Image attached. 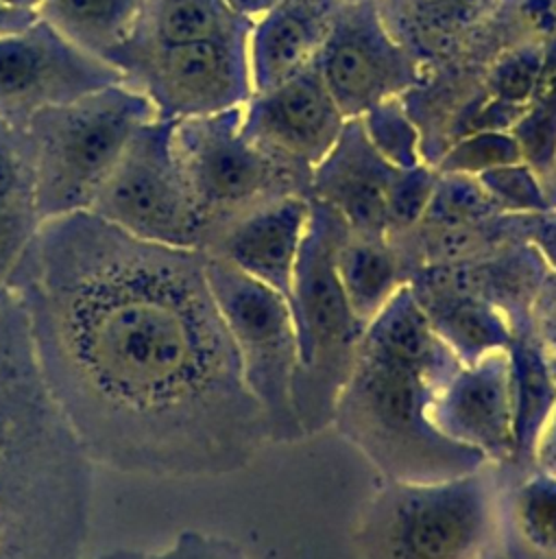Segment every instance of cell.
Masks as SVG:
<instances>
[{
  "mask_svg": "<svg viewBox=\"0 0 556 559\" xmlns=\"http://www.w3.org/2000/svg\"><path fill=\"white\" fill-rule=\"evenodd\" d=\"M65 325L76 362L100 389L168 426L183 469L233 472L273 443L196 249L159 245L148 288H81Z\"/></svg>",
  "mask_w": 556,
  "mask_h": 559,
  "instance_id": "obj_1",
  "label": "cell"
},
{
  "mask_svg": "<svg viewBox=\"0 0 556 559\" xmlns=\"http://www.w3.org/2000/svg\"><path fill=\"white\" fill-rule=\"evenodd\" d=\"M460 360L440 341L403 284L368 321L338 393L331 426L384 480H445L486 461L454 443L430 419Z\"/></svg>",
  "mask_w": 556,
  "mask_h": 559,
  "instance_id": "obj_2",
  "label": "cell"
},
{
  "mask_svg": "<svg viewBox=\"0 0 556 559\" xmlns=\"http://www.w3.org/2000/svg\"><path fill=\"white\" fill-rule=\"evenodd\" d=\"M501 465L430 483L384 480L353 526L358 559H491L499 548Z\"/></svg>",
  "mask_w": 556,
  "mask_h": 559,
  "instance_id": "obj_3",
  "label": "cell"
},
{
  "mask_svg": "<svg viewBox=\"0 0 556 559\" xmlns=\"http://www.w3.org/2000/svg\"><path fill=\"white\" fill-rule=\"evenodd\" d=\"M347 234L342 216L310 197L288 301L297 336L292 404L305 437L331 426L338 393L366 330L349 306L336 271V251Z\"/></svg>",
  "mask_w": 556,
  "mask_h": 559,
  "instance_id": "obj_4",
  "label": "cell"
},
{
  "mask_svg": "<svg viewBox=\"0 0 556 559\" xmlns=\"http://www.w3.org/2000/svg\"><path fill=\"white\" fill-rule=\"evenodd\" d=\"M153 118L150 100L126 83L33 114L24 129L37 216L89 210L133 131Z\"/></svg>",
  "mask_w": 556,
  "mask_h": 559,
  "instance_id": "obj_5",
  "label": "cell"
},
{
  "mask_svg": "<svg viewBox=\"0 0 556 559\" xmlns=\"http://www.w3.org/2000/svg\"><path fill=\"white\" fill-rule=\"evenodd\" d=\"M205 275L273 443L305 439L292 404L297 336L288 299L211 253H205Z\"/></svg>",
  "mask_w": 556,
  "mask_h": 559,
  "instance_id": "obj_6",
  "label": "cell"
},
{
  "mask_svg": "<svg viewBox=\"0 0 556 559\" xmlns=\"http://www.w3.org/2000/svg\"><path fill=\"white\" fill-rule=\"evenodd\" d=\"M174 120L153 118L129 138L89 210L133 238L196 249L207 221L172 146Z\"/></svg>",
  "mask_w": 556,
  "mask_h": 559,
  "instance_id": "obj_7",
  "label": "cell"
},
{
  "mask_svg": "<svg viewBox=\"0 0 556 559\" xmlns=\"http://www.w3.org/2000/svg\"><path fill=\"white\" fill-rule=\"evenodd\" d=\"M246 37L194 41L126 39L105 55L157 118L185 120L242 107L253 94Z\"/></svg>",
  "mask_w": 556,
  "mask_h": 559,
  "instance_id": "obj_8",
  "label": "cell"
},
{
  "mask_svg": "<svg viewBox=\"0 0 556 559\" xmlns=\"http://www.w3.org/2000/svg\"><path fill=\"white\" fill-rule=\"evenodd\" d=\"M240 114L242 107H235L174 120L172 127L174 155L207 221V231L216 221L225 225L268 199L297 192L286 183V166L242 135Z\"/></svg>",
  "mask_w": 556,
  "mask_h": 559,
  "instance_id": "obj_9",
  "label": "cell"
},
{
  "mask_svg": "<svg viewBox=\"0 0 556 559\" xmlns=\"http://www.w3.org/2000/svg\"><path fill=\"white\" fill-rule=\"evenodd\" d=\"M124 83V74L37 15L22 31L0 35V116L24 127L41 109Z\"/></svg>",
  "mask_w": 556,
  "mask_h": 559,
  "instance_id": "obj_10",
  "label": "cell"
},
{
  "mask_svg": "<svg viewBox=\"0 0 556 559\" xmlns=\"http://www.w3.org/2000/svg\"><path fill=\"white\" fill-rule=\"evenodd\" d=\"M316 66L345 118L399 96L416 79L410 50L392 37L373 0L345 2L329 20Z\"/></svg>",
  "mask_w": 556,
  "mask_h": 559,
  "instance_id": "obj_11",
  "label": "cell"
},
{
  "mask_svg": "<svg viewBox=\"0 0 556 559\" xmlns=\"http://www.w3.org/2000/svg\"><path fill=\"white\" fill-rule=\"evenodd\" d=\"M345 122L316 59L283 83L253 92L240 114V131L253 146L286 168L307 170L327 155Z\"/></svg>",
  "mask_w": 556,
  "mask_h": 559,
  "instance_id": "obj_12",
  "label": "cell"
},
{
  "mask_svg": "<svg viewBox=\"0 0 556 559\" xmlns=\"http://www.w3.org/2000/svg\"><path fill=\"white\" fill-rule=\"evenodd\" d=\"M438 432L475 450L486 463L508 465L515 456V402L508 349H495L458 371L430 406Z\"/></svg>",
  "mask_w": 556,
  "mask_h": 559,
  "instance_id": "obj_13",
  "label": "cell"
},
{
  "mask_svg": "<svg viewBox=\"0 0 556 559\" xmlns=\"http://www.w3.org/2000/svg\"><path fill=\"white\" fill-rule=\"evenodd\" d=\"M397 168L366 140L358 118H347L338 140L310 170V194L336 210L353 234L388 238V192Z\"/></svg>",
  "mask_w": 556,
  "mask_h": 559,
  "instance_id": "obj_14",
  "label": "cell"
},
{
  "mask_svg": "<svg viewBox=\"0 0 556 559\" xmlns=\"http://www.w3.org/2000/svg\"><path fill=\"white\" fill-rule=\"evenodd\" d=\"M310 216V197L288 192L227 221L214 236L218 255L290 301L292 273Z\"/></svg>",
  "mask_w": 556,
  "mask_h": 559,
  "instance_id": "obj_15",
  "label": "cell"
},
{
  "mask_svg": "<svg viewBox=\"0 0 556 559\" xmlns=\"http://www.w3.org/2000/svg\"><path fill=\"white\" fill-rule=\"evenodd\" d=\"M408 288L460 365H471L495 349H508L512 336L508 319L458 280L447 264L416 269L408 277Z\"/></svg>",
  "mask_w": 556,
  "mask_h": 559,
  "instance_id": "obj_16",
  "label": "cell"
},
{
  "mask_svg": "<svg viewBox=\"0 0 556 559\" xmlns=\"http://www.w3.org/2000/svg\"><path fill=\"white\" fill-rule=\"evenodd\" d=\"M327 24L310 0H281L253 20L246 57L253 92L283 83L316 59Z\"/></svg>",
  "mask_w": 556,
  "mask_h": 559,
  "instance_id": "obj_17",
  "label": "cell"
},
{
  "mask_svg": "<svg viewBox=\"0 0 556 559\" xmlns=\"http://www.w3.org/2000/svg\"><path fill=\"white\" fill-rule=\"evenodd\" d=\"M504 469V467H501ZM499 550L506 559H556V476L539 467L504 469Z\"/></svg>",
  "mask_w": 556,
  "mask_h": 559,
  "instance_id": "obj_18",
  "label": "cell"
},
{
  "mask_svg": "<svg viewBox=\"0 0 556 559\" xmlns=\"http://www.w3.org/2000/svg\"><path fill=\"white\" fill-rule=\"evenodd\" d=\"M508 343L512 402H515V456L508 472L532 467V450L536 437L556 402V380L532 332V321L525 319L510 328Z\"/></svg>",
  "mask_w": 556,
  "mask_h": 559,
  "instance_id": "obj_19",
  "label": "cell"
},
{
  "mask_svg": "<svg viewBox=\"0 0 556 559\" xmlns=\"http://www.w3.org/2000/svg\"><path fill=\"white\" fill-rule=\"evenodd\" d=\"M336 271L349 306L364 325L408 284L388 238L360 236L351 229L336 251Z\"/></svg>",
  "mask_w": 556,
  "mask_h": 559,
  "instance_id": "obj_20",
  "label": "cell"
},
{
  "mask_svg": "<svg viewBox=\"0 0 556 559\" xmlns=\"http://www.w3.org/2000/svg\"><path fill=\"white\" fill-rule=\"evenodd\" d=\"M144 0H41L37 15L78 48L102 57L135 31Z\"/></svg>",
  "mask_w": 556,
  "mask_h": 559,
  "instance_id": "obj_21",
  "label": "cell"
},
{
  "mask_svg": "<svg viewBox=\"0 0 556 559\" xmlns=\"http://www.w3.org/2000/svg\"><path fill=\"white\" fill-rule=\"evenodd\" d=\"M251 24L235 15L225 0H144L129 39L194 41L246 37Z\"/></svg>",
  "mask_w": 556,
  "mask_h": 559,
  "instance_id": "obj_22",
  "label": "cell"
},
{
  "mask_svg": "<svg viewBox=\"0 0 556 559\" xmlns=\"http://www.w3.org/2000/svg\"><path fill=\"white\" fill-rule=\"evenodd\" d=\"M545 50L541 46H517L506 50L491 68L486 79L488 103L480 118L478 129H510L512 122L525 111L536 90Z\"/></svg>",
  "mask_w": 556,
  "mask_h": 559,
  "instance_id": "obj_23",
  "label": "cell"
},
{
  "mask_svg": "<svg viewBox=\"0 0 556 559\" xmlns=\"http://www.w3.org/2000/svg\"><path fill=\"white\" fill-rule=\"evenodd\" d=\"M512 135L521 146L523 162L541 181L556 155V52L545 55V63L525 111L512 122Z\"/></svg>",
  "mask_w": 556,
  "mask_h": 559,
  "instance_id": "obj_24",
  "label": "cell"
},
{
  "mask_svg": "<svg viewBox=\"0 0 556 559\" xmlns=\"http://www.w3.org/2000/svg\"><path fill=\"white\" fill-rule=\"evenodd\" d=\"M504 214L486 188L473 175L438 173L430 203L416 223L419 227L443 229L488 221Z\"/></svg>",
  "mask_w": 556,
  "mask_h": 559,
  "instance_id": "obj_25",
  "label": "cell"
},
{
  "mask_svg": "<svg viewBox=\"0 0 556 559\" xmlns=\"http://www.w3.org/2000/svg\"><path fill=\"white\" fill-rule=\"evenodd\" d=\"M371 146L395 168H412L423 162L421 135L399 96L386 98L358 116Z\"/></svg>",
  "mask_w": 556,
  "mask_h": 559,
  "instance_id": "obj_26",
  "label": "cell"
},
{
  "mask_svg": "<svg viewBox=\"0 0 556 559\" xmlns=\"http://www.w3.org/2000/svg\"><path fill=\"white\" fill-rule=\"evenodd\" d=\"M515 162H523V155L510 129H473L458 138L434 168L438 173L478 177L486 170Z\"/></svg>",
  "mask_w": 556,
  "mask_h": 559,
  "instance_id": "obj_27",
  "label": "cell"
},
{
  "mask_svg": "<svg viewBox=\"0 0 556 559\" xmlns=\"http://www.w3.org/2000/svg\"><path fill=\"white\" fill-rule=\"evenodd\" d=\"M478 179L504 214L549 212L543 181L539 173L525 162H515L486 170L478 175Z\"/></svg>",
  "mask_w": 556,
  "mask_h": 559,
  "instance_id": "obj_28",
  "label": "cell"
},
{
  "mask_svg": "<svg viewBox=\"0 0 556 559\" xmlns=\"http://www.w3.org/2000/svg\"><path fill=\"white\" fill-rule=\"evenodd\" d=\"M438 170L427 164L397 168L388 192V238L414 227L434 190Z\"/></svg>",
  "mask_w": 556,
  "mask_h": 559,
  "instance_id": "obj_29",
  "label": "cell"
},
{
  "mask_svg": "<svg viewBox=\"0 0 556 559\" xmlns=\"http://www.w3.org/2000/svg\"><path fill=\"white\" fill-rule=\"evenodd\" d=\"M0 199L33 203V157L24 127L0 116Z\"/></svg>",
  "mask_w": 556,
  "mask_h": 559,
  "instance_id": "obj_30",
  "label": "cell"
},
{
  "mask_svg": "<svg viewBox=\"0 0 556 559\" xmlns=\"http://www.w3.org/2000/svg\"><path fill=\"white\" fill-rule=\"evenodd\" d=\"M403 15L432 37L475 22L493 0H399Z\"/></svg>",
  "mask_w": 556,
  "mask_h": 559,
  "instance_id": "obj_31",
  "label": "cell"
},
{
  "mask_svg": "<svg viewBox=\"0 0 556 559\" xmlns=\"http://www.w3.org/2000/svg\"><path fill=\"white\" fill-rule=\"evenodd\" d=\"M530 321L536 343L556 380V271L549 269L530 306Z\"/></svg>",
  "mask_w": 556,
  "mask_h": 559,
  "instance_id": "obj_32",
  "label": "cell"
},
{
  "mask_svg": "<svg viewBox=\"0 0 556 559\" xmlns=\"http://www.w3.org/2000/svg\"><path fill=\"white\" fill-rule=\"evenodd\" d=\"M33 214L37 216L35 205L28 201L0 199V269L17 253Z\"/></svg>",
  "mask_w": 556,
  "mask_h": 559,
  "instance_id": "obj_33",
  "label": "cell"
},
{
  "mask_svg": "<svg viewBox=\"0 0 556 559\" xmlns=\"http://www.w3.org/2000/svg\"><path fill=\"white\" fill-rule=\"evenodd\" d=\"M532 465L556 476V402L536 437L532 450Z\"/></svg>",
  "mask_w": 556,
  "mask_h": 559,
  "instance_id": "obj_34",
  "label": "cell"
},
{
  "mask_svg": "<svg viewBox=\"0 0 556 559\" xmlns=\"http://www.w3.org/2000/svg\"><path fill=\"white\" fill-rule=\"evenodd\" d=\"M530 242L539 249L547 266L556 271V212H545L534 218Z\"/></svg>",
  "mask_w": 556,
  "mask_h": 559,
  "instance_id": "obj_35",
  "label": "cell"
},
{
  "mask_svg": "<svg viewBox=\"0 0 556 559\" xmlns=\"http://www.w3.org/2000/svg\"><path fill=\"white\" fill-rule=\"evenodd\" d=\"M37 20V11H26V9H13L0 0V35L15 33L26 28Z\"/></svg>",
  "mask_w": 556,
  "mask_h": 559,
  "instance_id": "obj_36",
  "label": "cell"
},
{
  "mask_svg": "<svg viewBox=\"0 0 556 559\" xmlns=\"http://www.w3.org/2000/svg\"><path fill=\"white\" fill-rule=\"evenodd\" d=\"M225 2L235 15L253 22L264 13H268L273 7H277L281 0H225Z\"/></svg>",
  "mask_w": 556,
  "mask_h": 559,
  "instance_id": "obj_37",
  "label": "cell"
},
{
  "mask_svg": "<svg viewBox=\"0 0 556 559\" xmlns=\"http://www.w3.org/2000/svg\"><path fill=\"white\" fill-rule=\"evenodd\" d=\"M543 188H545V194H547L549 212H554L556 210V155H554V162H552L549 170L543 177Z\"/></svg>",
  "mask_w": 556,
  "mask_h": 559,
  "instance_id": "obj_38",
  "label": "cell"
},
{
  "mask_svg": "<svg viewBox=\"0 0 556 559\" xmlns=\"http://www.w3.org/2000/svg\"><path fill=\"white\" fill-rule=\"evenodd\" d=\"M2 2L13 9H26V11H37V7L41 4V0H2Z\"/></svg>",
  "mask_w": 556,
  "mask_h": 559,
  "instance_id": "obj_39",
  "label": "cell"
},
{
  "mask_svg": "<svg viewBox=\"0 0 556 559\" xmlns=\"http://www.w3.org/2000/svg\"><path fill=\"white\" fill-rule=\"evenodd\" d=\"M491 559H506V557H504V552H501V550H499V548H497V552H495V555H493V557H491Z\"/></svg>",
  "mask_w": 556,
  "mask_h": 559,
  "instance_id": "obj_40",
  "label": "cell"
},
{
  "mask_svg": "<svg viewBox=\"0 0 556 559\" xmlns=\"http://www.w3.org/2000/svg\"><path fill=\"white\" fill-rule=\"evenodd\" d=\"M342 2H366V0H342Z\"/></svg>",
  "mask_w": 556,
  "mask_h": 559,
  "instance_id": "obj_41",
  "label": "cell"
},
{
  "mask_svg": "<svg viewBox=\"0 0 556 559\" xmlns=\"http://www.w3.org/2000/svg\"><path fill=\"white\" fill-rule=\"evenodd\" d=\"M554 212H556V210H554Z\"/></svg>",
  "mask_w": 556,
  "mask_h": 559,
  "instance_id": "obj_42",
  "label": "cell"
}]
</instances>
